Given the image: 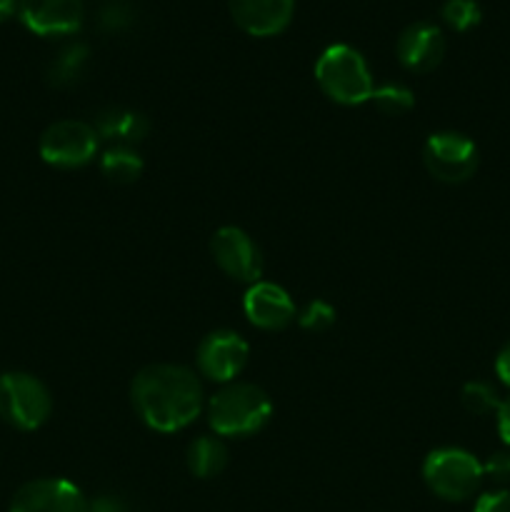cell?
Masks as SVG:
<instances>
[{
  "mask_svg": "<svg viewBox=\"0 0 510 512\" xmlns=\"http://www.w3.org/2000/svg\"><path fill=\"white\" fill-rule=\"evenodd\" d=\"M130 395L143 423L158 433L188 428L203 410V385L183 365H148L135 375Z\"/></svg>",
  "mask_w": 510,
  "mask_h": 512,
  "instance_id": "cell-1",
  "label": "cell"
},
{
  "mask_svg": "<svg viewBox=\"0 0 510 512\" xmlns=\"http://www.w3.org/2000/svg\"><path fill=\"white\" fill-rule=\"evenodd\" d=\"M273 403L263 388L253 383H228L210 398L208 423L225 438L255 435L268 425Z\"/></svg>",
  "mask_w": 510,
  "mask_h": 512,
  "instance_id": "cell-2",
  "label": "cell"
},
{
  "mask_svg": "<svg viewBox=\"0 0 510 512\" xmlns=\"http://www.w3.org/2000/svg\"><path fill=\"white\" fill-rule=\"evenodd\" d=\"M315 80L330 100L340 105H363L373 95V75L355 48L345 43L328 45L315 63Z\"/></svg>",
  "mask_w": 510,
  "mask_h": 512,
  "instance_id": "cell-3",
  "label": "cell"
},
{
  "mask_svg": "<svg viewBox=\"0 0 510 512\" xmlns=\"http://www.w3.org/2000/svg\"><path fill=\"white\" fill-rule=\"evenodd\" d=\"M423 478L438 498L460 503L483 483V465L473 453L460 448H440L425 458Z\"/></svg>",
  "mask_w": 510,
  "mask_h": 512,
  "instance_id": "cell-4",
  "label": "cell"
},
{
  "mask_svg": "<svg viewBox=\"0 0 510 512\" xmlns=\"http://www.w3.org/2000/svg\"><path fill=\"white\" fill-rule=\"evenodd\" d=\"M48 388L30 373L0 375V418L18 430H38L50 418Z\"/></svg>",
  "mask_w": 510,
  "mask_h": 512,
  "instance_id": "cell-5",
  "label": "cell"
},
{
  "mask_svg": "<svg viewBox=\"0 0 510 512\" xmlns=\"http://www.w3.org/2000/svg\"><path fill=\"white\" fill-rule=\"evenodd\" d=\"M100 138L95 128L83 120H58L40 135V158L53 168H83L98 153Z\"/></svg>",
  "mask_w": 510,
  "mask_h": 512,
  "instance_id": "cell-6",
  "label": "cell"
},
{
  "mask_svg": "<svg viewBox=\"0 0 510 512\" xmlns=\"http://www.w3.org/2000/svg\"><path fill=\"white\" fill-rule=\"evenodd\" d=\"M425 170L448 185L465 183L478 170V145L463 133H433L423 148Z\"/></svg>",
  "mask_w": 510,
  "mask_h": 512,
  "instance_id": "cell-7",
  "label": "cell"
},
{
  "mask_svg": "<svg viewBox=\"0 0 510 512\" xmlns=\"http://www.w3.org/2000/svg\"><path fill=\"white\" fill-rule=\"evenodd\" d=\"M210 253H213L218 268L240 283L253 285L263 275V253L255 245V240L235 225H225L213 235Z\"/></svg>",
  "mask_w": 510,
  "mask_h": 512,
  "instance_id": "cell-8",
  "label": "cell"
},
{
  "mask_svg": "<svg viewBox=\"0 0 510 512\" xmlns=\"http://www.w3.org/2000/svg\"><path fill=\"white\" fill-rule=\"evenodd\" d=\"M250 348L233 330H215L198 345V370L213 383H233L248 365Z\"/></svg>",
  "mask_w": 510,
  "mask_h": 512,
  "instance_id": "cell-9",
  "label": "cell"
},
{
  "mask_svg": "<svg viewBox=\"0 0 510 512\" xmlns=\"http://www.w3.org/2000/svg\"><path fill=\"white\" fill-rule=\"evenodd\" d=\"M18 18L30 33L63 38L78 33L85 18L83 0H20Z\"/></svg>",
  "mask_w": 510,
  "mask_h": 512,
  "instance_id": "cell-10",
  "label": "cell"
},
{
  "mask_svg": "<svg viewBox=\"0 0 510 512\" xmlns=\"http://www.w3.org/2000/svg\"><path fill=\"white\" fill-rule=\"evenodd\" d=\"M10 512H88V500L70 480L40 478L13 495Z\"/></svg>",
  "mask_w": 510,
  "mask_h": 512,
  "instance_id": "cell-11",
  "label": "cell"
},
{
  "mask_svg": "<svg viewBox=\"0 0 510 512\" xmlns=\"http://www.w3.org/2000/svg\"><path fill=\"white\" fill-rule=\"evenodd\" d=\"M400 65L410 73H430L438 68L445 58V35L443 30L428 20L410 23L395 43Z\"/></svg>",
  "mask_w": 510,
  "mask_h": 512,
  "instance_id": "cell-12",
  "label": "cell"
},
{
  "mask_svg": "<svg viewBox=\"0 0 510 512\" xmlns=\"http://www.w3.org/2000/svg\"><path fill=\"white\" fill-rule=\"evenodd\" d=\"M230 18L253 38L283 33L295 13V0H228Z\"/></svg>",
  "mask_w": 510,
  "mask_h": 512,
  "instance_id": "cell-13",
  "label": "cell"
},
{
  "mask_svg": "<svg viewBox=\"0 0 510 512\" xmlns=\"http://www.w3.org/2000/svg\"><path fill=\"white\" fill-rule=\"evenodd\" d=\"M245 318L260 330H283L295 320V303L288 290L275 283H253L243 300Z\"/></svg>",
  "mask_w": 510,
  "mask_h": 512,
  "instance_id": "cell-14",
  "label": "cell"
},
{
  "mask_svg": "<svg viewBox=\"0 0 510 512\" xmlns=\"http://www.w3.org/2000/svg\"><path fill=\"white\" fill-rule=\"evenodd\" d=\"M93 128L100 140L113 143V148H133L148 135L150 123L143 113L128 108H108L98 113Z\"/></svg>",
  "mask_w": 510,
  "mask_h": 512,
  "instance_id": "cell-15",
  "label": "cell"
},
{
  "mask_svg": "<svg viewBox=\"0 0 510 512\" xmlns=\"http://www.w3.org/2000/svg\"><path fill=\"white\" fill-rule=\"evenodd\" d=\"M188 470L195 478H215L228 465V448L220 438L213 435H200L188 445Z\"/></svg>",
  "mask_w": 510,
  "mask_h": 512,
  "instance_id": "cell-16",
  "label": "cell"
},
{
  "mask_svg": "<svg viewBox=\"0 0 510 512\" xmlns=\"http://www.w3.org/2000/svg\"><path fill=\"white\" fill-rule=\"evenodd\" d=\"M90 50L83 43H70L50 60L48 65V83L55 88H70L83 78L85 68H88Z\"/></svg>",
  "mask_w": 510,
  "mask_h": 512,
  "instance_id": "cell-17",
  "label": "cell"
},
{
  "mask_svg": "<svg viewBox=\"0 0 510 512\" xmlns=\"http://www.w3.org/2000/svg\"><path fill=\"white\" fill-rule=\"evenodd\" d=\"M100 173L115 185H130L143 175V158L133 148H110L100 158Z\"/></svg>",
  "mask_w": 510,
  "mask_h": 512,
  "instance_id": "cell-18",
  "label": "cell"
},
{
  "mask_svg": "<svg viewBox=\"0 0 510 512\" xmlns=\"http://www.w3.org/2000/svg\"><path fill=\"white\" fill-rule=\"evenodd\" d=\"M368 103H373L375 108L385 115H403L413 108L415 98L413 93H410V88H405V85L385 83V85H375Z\"/></svg>",
  "mask_w": 510,
  "mask_h": 512,
  "instance_id": "cell-19",
  "label": "cell"
},
{
  "mask_svg": "<svg viewBox=\"0 0 510 512\" xmlns=\"http://www.w3.org/2000/svg\"><path fill=\"white\" fill-rule=\"evenodd\" d=\"M440 15H443L445 25H450L458 33H465V30H473L480 23L483 10H480L478 0H445Z\"/></svg>",
  "mask_w": 510,
  "mask_h": 512,
  "instance_id": "cell-20",
  "label": "cell"
},
{
  "mask_svg": "<svg viewBox=\"0 0 510 512\" xmlns=\"http://www.w3.org/2000/svg\"><path fill=\"white\" fill-rule=\"evenodd\" d=\"M460 400H463V408L473 415L498 413L500 403H503L498 395V390L488 383H480V380H473V383L465 385Z\"/></svg>",
  "mask_w": 510,
  "mask_h": 512,
  "instance_id": "cell-21",
  "label": "cell"
},
{
  "mask_svg": "<svg viewBox=\"0 0 510 512\" xmlns=\"http://www.w3.org/2000/svg\"><path fill=\"white\" fill-rule=\"evenodd\" d=\"M133 20L135 10L133 3H128V0H110L100 10V28L108 30V33H123L133 25Z\"/></svg>",
  "mask_w": 510,
  "mask_h": 512,
  "instance_id": "cell-22",
  "label": "cell"
},
{
  "mask_svg": "<svg viewBox=\"0 0 510 512\" xmlns=\"http://www.w3.org/2000/svg\"><path fill=\"white\" fill-rule=\"evenodd\" d=\"M298 323L300 328L310 330V333H323V330H328L335 323V308L325 303V300H313L298 315Z\"/></svg>",
  "mask_w": 510,
  "mask_h": 512,
  "instance_id": "cell-23",
  "label": "cell"
},
{
  "mask_svg": "<svg viewBox=\"0 0 510 512\" xmlns=\"http://www.w3.org/2000/svg\"><path fill=\"white\" fill-rule=\"evenodd\" d=\"M483 475H488L495 485L510 483V453H495L490 455L488 463L483 465Z\"/></svg>",
  "mask_w": 510,
  "mask_h": 512,
  "instance_id": "cell-24",
  "label": "cell"
},
{
  "mask_svg": "<svg viewBox=\"0 0 510 512\" xmlns=\"http://www.w3.org/2000/svg\"><path fill=\"white\" fill-rule=\"evenodd\" d=\"M473 512H510V493L508 490H493V493L480 495Z\"/></svg>",
  "mask_w": 510,
  "mask_h": 512,
  "instance_id": "cell-25",
  "label": "cell"
},
{
  "mask_svg": "<svg viewBox=\"0 0 510 512\" xmlns=\"http://www.w3.org/2000/svg\"><path fill=\"white\" fill-rule=\"evenodd\" d=\"M88 512H130L123 498L118 495H98L88 503Z\"/></svg>",
  "mask_w": 510,
  "mask_h": 512,
  "instance_id": "cell-26",
  "label": "cell"
},
{
  "mask_svg": "<svg viewBox=\"0 0 510 512\" xmlns=\"http://www.w3.org/2000/svg\"><path fill=\"white\" fill-rule=\"evenodd\" d=\"M495 420H498L500 440H503V443L510 448V398L500 403L498 413H495Z\"/></svg>",
  "mask_w": 510,
  "mask_h": 512,
  "instance_id": "cell-27",
  "label": "cell"
},
{
  "mask_svg": "<svg viewBox=\"0 0 510 512\" xmlns=\"http://www.w3.org/2000/svg\"><path fill=\"white\" fill-rule=\"evenodd\" d=\"M495 373H498L500 383L510 388V343L505 345L498 353V358H495Z\"/></svg>",
  "mask_w": 510,
  "mask_h": 512,
  "instance_id": "cell-28",
  "label": "cell"
},
{
  "mask_svg": "<svg viewBox=\"0 0 510 512\" xmlns=\"http://www.w3.org/2000/svg\"><path fill=\"white\" fill-rule=\"evenodd\" d=\"M18 3L20 0H0V23H5V20L18 13Z\"/></svg>",
  "mask_w": 510,
  "mask_h": 512,
  "instance_id": "cell-29",
  "label": "cell"
}]
</instances>
